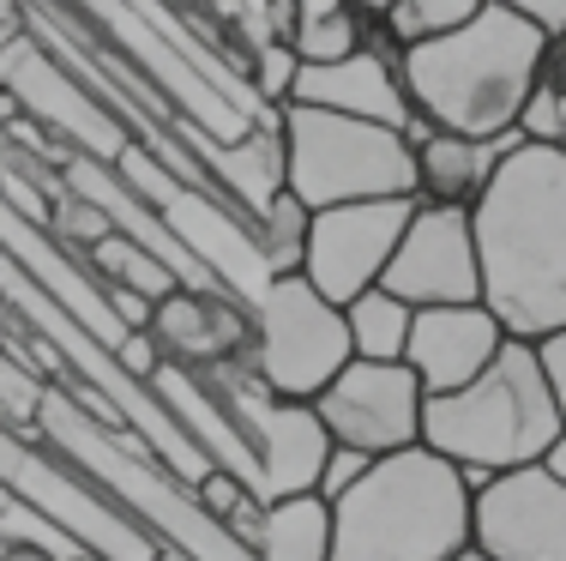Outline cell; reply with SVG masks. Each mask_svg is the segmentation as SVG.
I'll return each mask as SVG.
<instances>
[{
    "instance_id": "cell-5",
    "label": "cell",
    "mask_w": 566,
    "mask_h": 561,
    "mask_svg": "<svg viewBox=\"0 0 566 561\" xmlns=\"http://www.w3.org/2000/svg\"><path fill=\"white\" fill-rule=\"evenodd\" d=\"M283 164H290V194L314 211L344 199L416 194V145L398 127L314 110V103H283Z\"/></svg>"
},
{
    "instance_id": "cell-18",
    "label": "cell",
    "mask_w": 566,
    "mask_h": 561,
    "mask_svg": "<svg viewBox=\"0 0 566 561\" xmlns=\"http://www.w3.org/2000/svg\"><path fill=\"white\" fill-rule=\"evenodd\" d=\"M518 145V133L506 139H476V133L428 127V139H416V199L434 206H476L482 187L494 181L501 157Z\"/></svg>"
},
{
    "instance_id": "cell-38",
    "label": "cell",
    "mask_w": 566,
    "mask_h": 561,
    "mask_svg": "<svg viewBox=\"0 0 566 561\" xmlns=\"http://www.w3.org/2000/svg\"><path fill=\"white\" fill-rule=\"evenodd\" d=\"M157 561H199V555H193V550H181V543H169V538H164V550H157Z\"/></svg>"
},
{
    "instance_id": "cell-17",
    "label": "cell",
    "mask_w": 566,
    "mask_h": 561,
    "mask_svg": "<svg viewBox=\"0 0 566 561\" xmlns=\"http://www.w3.org/2000/svg\"><path fill=\"white\" fill-rule=\"evenodd\" d=\"M199 164H206L211 187H218L241 218H260L283 187H290V164H283V103H272L235 139H211Z\"/></svg>"
},
{
    "instance_id": "cell-33",
    "label": "cell",
    "mask_w": 566,
    "mask_h": 561,
    "mask_svg": "<svg viewBox=\"0 0 566 561\" xmlns=\"http://www.w3.org/2000/svg\"><path fill=\"white\" fill-rule=\"evenodd\" d=\"M494 7L518 12V19H531L543 37H566V0H494Z\"/></svg>"
},
{
    "instance_id": "cell-21",
    "label": "cell",
    "mask_w": 566,
    "mask_h": 561,
    "mask_svg": "<svg viewBox=\"0 0 566 561\" xmlns=\"http://www.w3.org/2000/svg\"><path fill=\"white\" fill-rule=\"evenodd\" d=\"M344 320H349V351L356 356H374V363H403V344H410V320L416 309L398 297V290L374 284L361 297L344 302Z\"/></svg>"
},
{
    "instance_id": "cell-41",
    "label": "cell",
    "mask_w": 566,
    "mask_h": 561,
    "mask_svg": "<svg viewBox=\"0 0 566 561\" xmlns=\"http://www.w3.org/2000/svg\"><path fill=\"white\" fill-rule=\"evenodd\" d=\"M452 561H494V555H489V550H476V543H470V550H458Z\"/></svg>"
},
{
    "instance_id": "cell-26",
    "label": "cell",
    "mask_w": 566,
    "mask_h": 561,
    "mask_svg": "<svg viewBox=\"0 0 566 561\" xmlns=\"http://www.w3.org/2000/svg\"><path fill=\"white\" fill-rule=\"evenodd\" d=\"M295 73H302V55H295L290 43H253V55H248V79H253V91H260V103H290V91H295Z\"/></svg>"
},
{
    "instance_id": "cell-40",
    "label": "cell",
    "mask_w": 566,
    "mask_h": 561,
    "mask_svg": "<svg viewBox=\"0 0 566 561\" xmlns=\"http://www.w3.org/2000/svg\"><path fill=\"white\" fill-rule=\"evenodd\" d=\"M61 561H109V555H103V550H91V543H78V550H73V555H61Z\"/></svg>"
},
{
    "instance_id": "cell-42",
    "label": "cell",
    "mask_w": 566,
    "mask_h": 561,
    "mask_svg": "<svg viewBox=\"0 0 566 561\" xmlns=\"http://www.w3.org/2000/svg\"><path fill=\"white\" fill-rule=\"evenodd\" d=\"M12 496H19V489H12L7 477H0V513H7V501H12Z\"/></svg>"
},
{
    "instance_id": "cell-36",
    "label": "cell",
    "mask_w": 566,
    "mask_h": 561,
    "mask_svg": "<svg viewBox=\"0 0 566 561\" xmlns=\"http://www.w3.org/2000/svg\"><path fill=\"white\" fill-rule=\"evenodd\" d=\"M0 561H61V555L43 550V543H7V550H0Z\"/></svg>"
},
{
    "instance_id": "cell-4",
    "label": "cell",
    "mask_w": 566,
    "mask_h": 561,
    "mask_svg": "<svg viewBox=\"0 0 566 561\" xmlns=\"http://www.w3.org/2000/svg\"><path fill=\"white\" fill-rule=\"evenodd\" d=\"M560 405L536 363V339H506L494 363L476 381L452 393H428L422 405V440L464 471L470 489H482L494 471L548 459L560 440Z\"/></svg>"
},
{
    "instance_id": "cell-2",
    "label": "cell",
    "mask_w": 566,
    "mask_h": 561,
    "mask_svg": "<svg viewBox=\"0 0 566 561\" xmlns=\"http://www.w3.org/2000/svg\"><path fill=\"white\" fill-rule=\"evenodd\" d=\"M548 43L555 37H543L531 19L489 0L476 19L398 49L403 91H410L416 115H428L434 127L506 139V133H518V110L548 66Z\"/></svg>"
},
{
    "instance_id": "cell-29",
    "label": "cell",
    "mask_w": 566,
    "mask_h": 561,
    "mask_svg": "<svg viewBox=\"0 0 566 561\" xmlns=\"http://www.w3.org/2000/svg\"><path fill=\"white\" fill-rule=\"evenodd\" d=\"M374 465V453H361V447H344V440H332V453H326V465H319V496L326 501H338L349 484H361V471Z\"/></svg>"
},
{
    "instance_id": "cell-9",
    "label": "cell",
    "mask_w": 566,
    "mask_h": 561,
    "mask_svg": "<svg viewBox=\"0 0 566 561\" xmlns=\"http://www.w3.org/2000/svg\"><path fill=\"white\" fill-rule=\"evenodd\" d=\"M380 284L398 290L410 309L482 302V260H476V224H470V206L416 199V211H410V224H403Z\"/></svg>"
},
{
    "instance_id": "cell-19",
    "label": "cell",
    "mask_w": 566,
    "mask_h": 561,
    "mask_svg": "<svg viewBox=\"0 0 566 561\" xmlns=\"http://www.w3.org/2000/svg\"><path fill=\"white\" fill-rule=\"evenodd\" d=\"M253 561H332V501L319 489L265 501Z\"/></svg>"
},
{
    "instance_id": "cell-7",
    "label": "cell",
    "mask_w": 566,
    "mask_h": 561,
    "mask_svg": "<svg viewBox=\"0 0 566 561\" xmlns=\"http://www.w3.org/2000/svg\"><path fill=\"white\" fill-rule=\"evenodd\" d=\"M416 211V194H380V199H344V206H319L307 224V253L302 278L344 309L349 297L380 284L386 260H392L403 224Z\"/></svg>"
},
{
    "instance_id": "cell-34",
    "label": "cell",
    "mask_w": 566,
    "mask_h": 561,
    "mask_svg": "<svg viewBox=\"0 0 566 561\" xmlns=\"http://www.w3.org/2000/svg\"><path fill=\"white\" fill-rule=\"evenodd\" d=\"M109 309H115V320H120L127 332H139V326H151V309H157V302L139 297V290H127V284H109Z\"/></svg>"
},
{
    "instance_id": "cell-22",
    "label": "cell",
    "mask_w": 566,
    "mask_h": 561,
    "mask_svg": "<svg viewBox=\"0 0 566 561\" xmlns=\"http://www.w3.org/2000/svg\"><path fill=\"white\" fill-rule=\"evenodd\" d=\"M307 224H314V206H302V199L283 187L272 206L253 218V236H260V260L265 272H302V253H307Z\"/></svg>"
},
{
    "instance_id": "cell-6",
    "label": "cell",
    "mask_w": 566,
    "mask_h": 561,
    "mask_svg": "<svg viewBox=\"0 0 566 561\" xmlns=\"http://www.w3.org/2000/svg\"><path fill=\"white\" fill-rule=\"evenodd\" d=\"M248 314H253L248 363L277 398H319V386L356 356L344 309L332 297H319L302 272L265 278V290L248 302Z\"/></svg>"
},
{
    "instance_id": "cell-1",
    "label": "cell",
    "mask_w": 566,
    "mask_h": 561,
    "mask_svg": "<svg viewBox=\"0 0 566 561\" xmlns=\"http://www.w3.org/2000/svg\"><path fill=\"white\" fill-rule=\"evenodd\" d=\"M482 302L512 339L566 326V145L518 139L470 206Z\"/></svg>"
},
{
    "instance_id": "cell-30",
    "label": "cell",
    "mask_w": 566,
    "mask_h": 561,
    "mask_svg": "<svg viewBox=\"0 0 566 561\" xmlns=\"http://www.w3.org/2000/svg\"><path fill=\"white\" fill-rule=\"evenodd\" d=\"M518 139H543V145H560V110H555V91L536 79V91L524 97L518 110Z\"/></svg>"
},
{
    "instance_id": "cell-37",
    "label": "cell",
    "mask_w": 566,
    "mask_h": 561,
    "mask_svg": "<svg viewBox=\"0 0 566 561\" xmlns=\"http://www.w3.org/2000/svg\"><path fill=\"white\" fill-rule=\"evenodd\" d=\"M548 471H555V477H566V429H560V440H555V447H548Z\"/></svg>"
},
{
    "instance_id": "cell-28",
    "label": "cell",
    "mask_w": 566,
    "mask_h": 561,
    "mask_svg": "<svg viewBox=\"0 0 566 561\" xmlns=\"http://www.w3.org/2000/svg\"><path fill=\"white\" fill-rule=\"evenodd\" d=\"M115 284H127V290H139V297H169L175 284H181V278H175V266L164 260V253H151V248H133L127 253V266H120V278Z\"/></svg>"
},
{
    "instance_id": "cell-12",
    "label": "cell",
    "mask_w": 566,
    "mask_h": 561,
    "mask_svg": "<svg viewBox=\"0 0 566 561\" xmlns=\"http://www.w3.org/2000/svg\"><path fill=\"white\" fill-rule=\"evenodd\" d=\"M290 103H314V110H338V115H361V122H380V127H410L416 122V103L403 91V66H398V43L380 31L374 19L368 43L344 61H319L295 73Z\"/></svg>"
},
{
    "instance_id": "cell-10",
    "label": "cell",
    "mask_w": 566,
    "mask_h": 561,
    "mask_svg": "<svg viewBox=\"0 0 566 561\" xmlns=\"http://www.w3.org/2000/svg\"><path fill=\"white\" fill-rule=\"evenodd\" d=\"M0 85L19 91L24 115H36V122L55 133V139H66L73 152H91V157H103V164H115L120 145H127V127L115 122L109 103L91 97L31 31L0 43Z\"/></svg>"
},
{
    "instance_id": "cell-27",
    "label": "cell",
    "mask_w": 566,
    "mask_h": 561,
    "mask_svg": "<svg viewBox=\"0 0 566 561\" xmlns=\"http://www.w3.org/2000/svg\"><path fill=\"white\" fill-rule=\"evenodd\" d=\"M193 501L206 507V519H218V526H223V519L235 513V507H248V501H265V496L248 484V477H235V471H218V465H211V471L193 484Z\"/></svg>"
},
{
    "instance_id": "cell-11",
    "label": "cell",
    "mask_w": 566,
    "mask_h": 561,
    "mask_svg": "<svg viewBox=\"0 0 566 561\" xmlns=\"http://www.w3.org/2000/svg\"><path fill=\"white\" fill-rule=\"evenodd\" d=\"M476 550L494 561H566V477L543 459L494 471L476 489Z\"/></svg>"
},
{
    "instance_id": "cell-13",
    "label": "cell",
    "mask_w": 566,
    "mask_h": 561,
    "mask_svg": "<svg viewBox=\"0 0 566 561\" xmlns=\"http://www.w3.org/2000/svg\"><path fill=\"white\" fill-rule=\"evenodd\" d=\"M506 339L512 332L489 302H440V309H416L403 363L416 368L422 393H452V386L476 381Z\"/></svg>"
},
{
    "instance_id": "cell-23",
    "label": "cell",
    "mask_w": 566,
    "mask_h": 561,
    "mask_svg": "<svg viewBox=\"0 0 566 561\" xmlns=\"http://www.w3.org/2000/svg\"><path fill=\"white\" fill-rule=\"evenodd\" d=\"M43 386H49V374H36L31 356L12 351V344H0V423H12V429H19L24 440H36V447H43V435H36Z\"/></svg>"
},
{
    "instance_id": "cell-39",
    "label": "cell",
    "mask_w": 566,
    "mask_h": 561,
    "mask_svg": "<svg viewBox=\"0 0 566 561\" xmlns=\"http://www.w3.org/2000/svg\"><path fill=\"white\" fill-rule=\"evenodd\" d=\"M349 7H361L368 19H386V12H392V0H349Z\"/></svg>"
},
{
    "instance_id": "cell-3",
    "label": "cell",
    "mask_w": 566,
    "mask_h": 561,
    "mask_svg": "<svg viewBox=\"0 0 566 561\" xmlns=\"http://www.w3.org/2000/svg\"><path fill=\"white\" fill-rule=\"evenodd\" d=\"M476 538V489L428 440L380 459L332 501V561H452Z\"/></svg>"
},
{
    "instance_id": "cell-20",
    "label": "cell",
    "mask_w": 566,
    "mask_h": 561,
    "mask_svg": "<svg viewBox=\"0 0 566 561\" xmlns=\"http://www.w3.org/2000/svg\"><path fill=\"white\" fill-rule=\"evenodd\" d=\"M374 19L349 0H295V31H290V49L302 55L307 66L319 61H344L368 43Z\"/></svg>"
},
{
    "instance_id": "cell-14",
    "label": "cell",
    "mask_w": 566,
    "mask_h": 561,
    "mask_svg": "<svg viewBox=\"0 0 566 561\" xmlns=\"http://www.w3.org/2000/svg\"><path fill=\"white\" fill-rule=\"evenodd\" d=\"M151 339L169 363L211 368V363H229V356H248L253 314L223 284H175L151 309Z\"/></svg>"
},
{
    "instance_id": "cell-32",
    "label": "cell",
    "mask_w": 566,
    "mask_h": 561,
    "mask_svg": "<svg viewBox=\"0 0 566 561\" xmlns=\"http://www.w3.org/2000/svg\"><path fill=\"white\" fill-rule=\"evenodd\" d=\"M115 356H120V368H127V374H139V381H151V374H157V363H164V351H157L151 326H139V332H120V339H115Z\"/></svg>"
},
{
    "instance_id": "cell-25",
    "label": "cell",
    "mask_w": 566,
    "mask_h": 561,
    "mask_svg": "<svg viewBox=\"0 0 566 561\" xmlns=\"http://www.w3.org/2000/svg\"><path fill=\"white\" fill-rule=\"evenodd\" d=\"M109 230H115L109 211H97L91 199H78L73 187H66V194L55 199V211H49V236H55L61 248H73L78 260H85V248H91V242H103Z\"/></svg>"
},
{
    "instance_id": "cell-35",
    "label": "cell",
    "mask_w": 566,
    "mask_h": 561,
    "mask_svg": "<svg viewBox=\"0 0 566 561\" xmlns=\"http://www.w3.org/2000/svg\"><path fill=\"white\" fill-rule=\"evenodd\" d=\"M543 85L555 91V110H560V145H566V37L548 43V66H543Z\"/></svg>"
},
{
    "instance_id": "cell-31",
    "label": "cell",
    "mask_w": 566,
    "mask_h": 561,
    "mask_svg": "<svg viewBox=\"0 0 566 561\" xmlns=\"http://www.w3.org/2000/svg\"><path fill=\"white\" fill-rule=\"evenodd\" d=\"M536 363H543V381H548V393L560 405V423H566V326L536 339Z\"/></svg>"
},
{
    "instance_id": "cell-15",
    "label": "cell",
    "mask_w": 566,
    "mask_h": 561,
    "mask_svg": "<svg viewBox=\"0 0 566 561\" xmlns=\"http://www.w3.org/2000/svg\"><path fill=\"white\" fill-rule=\"evenodd\" d=\"M248 440H253V489L265 501L314 489L319 465L332 453V429L314 411V398H277V393L248 417Z\"/></svg>"
},
{
    "instance_id": "cell-24",
    "label": "cell",
    "mask_w": 566,
    "mask_h": 561,
    "mask_svg": "<svg viewBox=\"0 0 566 561\" xmlns=\"http://www.w3.org/2000/svg\"><path fill=\"white\" fill-rule=\"evenodd\" d=\"M482 7H489V0H392L380 31L403 49V43H422V37H440V31H452V24L476 19Z\"/></svg>"
},
{
    "instance_id": "cell-16",
    "label": "cell",
    "mask_w": 566,
    "mask_h": 561,
    "mask_svg": "<svg viewBox=\"0 0 566 561\" xmlns=\"http://www.w3.org/2000/svg\"><path fill=\"white\" fill-rule=\"evenodd\" d=\"M0 248L12 253V260L24 266V272L36 278V284L49 290V297L61 302V309H73L78 320H85L97 339H120V320H115V309H109V284H103L97 272H91L85 260H78L73 248H61L55 236L43 230V224H31V218H19V211L0 199Z\"/></svg>"
},
{
    "instance_id": "cell-8",
    "label": "cell",
    "mask_w": 566,
    "mask_h": 561,
    "mask_svg": "<svg viewBox=\"0 0 566 561\" xmlns=\"http://www.w3.org/2000/svg\"><path fill=\"white\" fill-rule=\"evenodd\" d=\"M422 381L410 363H374V356H349V363L319 386L314 411L326 417L332 440L361 453H398L422 440Z\"/></svg>"
}]
</instances>
